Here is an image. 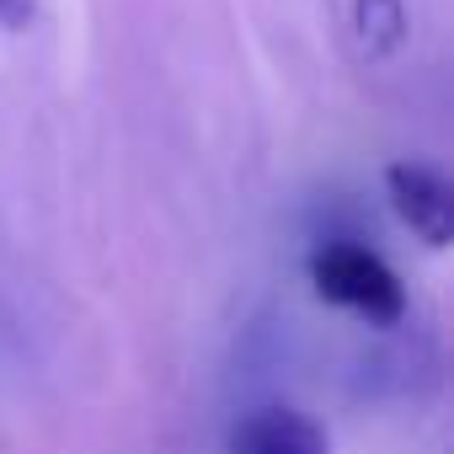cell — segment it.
I'll return each instance as SVG.
<instances>
[{
	"label": "cell",
	"mask_w": 454,
	"mask_h": 454,
	"mask_svg": "<svg viewBox=\"0 0 454 454\" xmlns=\"http://www.w3.org/2000/svg\"><path fill=\"white\" fill-rule=\"evenodd\" d=\"M353 38L369 65H385L406 43V6L401 0H353Z\"/></svg>",
	"instance_id": "obj_4"
},
{
	"label": "cell",
	"mask_w": 454,
	"mask_h": 454,
	"mask_svg": "<svg viewBox=\"0 0 454 454\" xmlns=\"http://www.w3.org/2000/svg\"><path fill=\"white\" fill-rule=\"evenodd\" d=\"M38 17V0H0V33H27Z\"/></svg>",
	"instance_id": "obj_5"
},
{
	"label": "cell",
	"mask_w": 454,
	"mask_h": 454,
	"mask_svg": "<svg viewBox=\"0 0 454 454\" xmlns=\"http://www.w3.org/2000/svg\"><path fill=\"white\" fill-rule=\"evenodd\" d=\"M231 454H332V438L316 417L294 406H257L231 427Z\"/></svg>",
	"instance_id": "obj_3"
},
{
	"label": "cell",
	"mask_w": 454,
	"mask_h": 454,
	"mask_svg": "<svg viewBox=\"0 0 454 454\" xmlns=\"http://www.w3.org/2000/svg\"><path fill=\"white\" fill-rule=\"evenodd\" d=\"M305 278H310V289H316L321 305L348 310V316L364 321L369 332H395V326H406L411 300H406L395 268H390L374 247H364L358 236H342V231L316 236V247L305 252Z\"/></svg>",
	"instance_id": "obj_1"
},
{
	"label": "cell",
	"mask_w": 454,
	"mask_h": 454,
	"mask_svg": "<svg viewBox=\"0 0 454 454\" xmlns=\"http://www.w3.org/2000/svg\"><path fill=\"white\" fill-rule=\"evenodd\" d=\"M385 198L395 208V219L427 247L443 252L454 241V187L438 166L427 160H390L385 166Z\"/></svg>",
	"instance_id": "obj_2"
}]
</instances>
